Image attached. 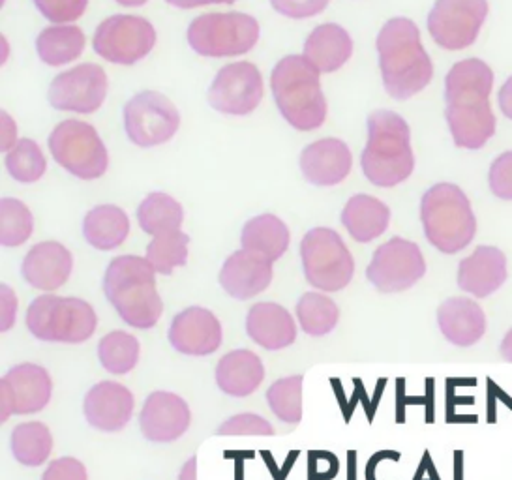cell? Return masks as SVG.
I'll return each mask as SVG.
<instances>
[{"instance_id": "6da1fadb", "label": "cell", "mask_w": 512, "mask_h": 480, "mask_svg": "<svg viewBox=\"0 0 512 480\" xmlns=\"http://www.w3.org/2000/svg\"><path fill=\"white\" fill-rule=\"evenodd\" d=\"M383 85L394 100H409L426 89L434 64L421 40L419 27L407 17L389 19L377 36Z\"/></svg>"}, {"instance_id": "7a4b0ae2", "label": "cell", "mask_w": 512, "mask_h": 480, "mask_svg": "<svg viewBox=\"0 0 512 480\" xmlns=\"http://www.w3.org/2000/svg\"><path fill=\"white\" fill-rule=\"evenodd\" d=\"M104 293L122 321L134 329H152L164 312L156 289V270L137 255H121L109 263Z\"/></svg>"}, {"instance_id": "3957f363", "label": "cell", "mask_w": 512, "mask_h": 480, "mask_svg": "<svg viewBox=\"0 0 512 480\" xmlns=\"http://www.w3.org/2000/svg\"><path fill=\"white\" fill-rule=\"evenodd\" d=\"M361 165L366 179L379 188H394L411 177L415 169L411 132L398 113L376 111L368 117Z\"/></svg>"}, {"instance_id": "277c9868", "label": "cell", "mask_w": 512, "mask_h": 480, "mask_svg": "<svg viewBox=\"0 0 512 480\" xmlns=\"http://www.w3.org/2000/svg\"><path fill=\"white\" fill-rule=\"evenodd\" d=\"M272 94L282 117L297 130H316L327 117L319 72L302 55L280 60L271 77Z\"/></svg>"}, {"instance_id": "5b68a950", "label": "cell", "mask_w": 512, "mask_h": 480, "mask_svg": "<svg viewBox=\"0 0 512 480\" xmlns=\"http://www.w3.org/2000/svg\"><path fill=\"white\" fill-rule=\"evenodd\" d=\"M421 222L428 242L441 254L454 255L477 235V218L464 190L451 182L434 184L422 195Z\"/></svg>"}, {"instance_id": "8992f818", "label": "cell", "mask_w": 512, "mask_h": 480, "mask_svg": "<svg viewBox=\"0 0 512 480\" xmlns=\"http://www.w3.org/2000/svg\"><path fill=\"white\" fill-rule=\"evenodd\" d=\"M32 336L53 344H83L98 327V317L89 302L76 297L42 295L27 310Z\"/></svg>"}, {"instance_id": "52a82bcc", "label": "cell", "mask_w": 512, "mask_h": 480, "mask_svg": "<svg viewBox=\"0 0 512 480\" xmlns=\"http://www.w3.org/2000/svg\"><path fill=\"white\" fill-rule=\"evenodd\" d=\"M301 257L306 280L319 291H342L353 280V255L332 229L316 227L308 231L301 242Z\"/></svg>"}, {"instance_id": "ba28073f", "label": "cell", "mask_w": 512, "mask_h": 480, "mask_svg": "<svg viewBox=\"0 0 512 480\" xmlns=\"http://www.w3.org/2000/svg\"><path fill=\"white\" fill-rule=\"evenodd\" d=\"M257 40L259 23L239 12L201 15L188 29V42L203 57H237L248 53Z\"/></svg>"}, {"instance_id": "9c48e42d", "label": "cell", "mask_w": 512, "mask_h": 480, "mask_svg": "<svg viewBox=\"0 0 512 480\" xmlns=\"http://www.w3.org/2000/svg\"><path fill=\"white\" fill-rule=\"evenodd\" d=\"M49 149L57 164L79 179H98L107 171V149L98 132L87 122H61L49 137Z\"/></svg>"}, {"instance_id": "30bf717a", "label": "cell", "mask_w": 512, "mask_h": 480, "mask_svg": "<svg viewBox=\"0 0 512 480\" xmlns=\"http://www.w3.org/2000/svg\"><path fill=\"white\" fill-rule=\"evenodd\" d=\"M488 10V0H436L428 14V32L439 47L462 51L477 42Z\"/></svg>"}, {"instance_id": "8fae6325", "label": "cell", "mask_w": 512, "mask_h": 480, "mask_svg": "<svg viewBox=\"0 0 512 480\" xmlns=\"http://www.w3.org/2000/svg\"><path fill=\"white\" fill-rule=\"evenodd\" d=\"M426 274L421 248L411 240L394 237L381 244L366 269V278L381 293H402Z\"/></svg>"}, {"instance_id": "7c38bea8", "label": "cell", "mask_w": 512, "mask_h": 480, "mask_svg": "<svg viewBox=\"0 0 512 480\" xmlns=\"http://www.w3.org/2000/svg\"><path fill=\"white\" fill-rule=\"evenodd\" d=\"M181 115L164 94L145 90L124 107V128L137 147H156L177 134Z\"/></svg>"}, {"instance_id": "4fadbf2b", "label": "cell", "mask_w": 512, "mask_h": 480, "mask_svg": "<svg viewBox=\"0 0 512 480\" xmlns=\"http://www.w3.org/2000/svg\"><path fill=\"white\" fill-rule=\"evenodd\" d=\"M156 44V30L143 17L113 15L100 23L94 34V51L113 64H136Z\"/></svg>"}, {"instance_id": "5bb4252c", "label": "cell", "mask_w": 512, "mask_h": 480, "mask_svg": "<svg viewBox=\"0 0 512 480\" xmlns=\"http://www.w3.org/2000/svg\"><path fill=\"white\" fill-rule=\"evenodd\" d=\"M53 381L46 368L25 362L14 366L0 381V420L12 415H32L51 402Z\"/></svg>"}, {"instance_id": "9a60e30c", "label": "cell", "mask_w": 512, "mask_h": 480, "mask_svg": "<svg viewBox=\"0 0 512 480\" xmlns=\"http://www.w3.org/2000/svg\"><path fill=\"white\" fill-rule=\"evenodd\" d=\"M263 98V79L252 62L224 66L212 81L209 104L224 115H248Z\"/></svg>"}, {"instance_id": "2e32d148", "label": "cell", "mask_w": 512, "mask_h": 480, "mask_svg": "<svg viewBox=\"0 0 512 480\" xmlns=\"http://www.w3.org/2000/svg\"><path fill=\"white\" fill-rule=\"evenodd\" d=\"M106 94V72L96 64H79L53 79L49 104L61 111L89 115L104 104Z\"/></svg>"}, {"instance_id": "e0dca14e", "label": "cell", "mask_w": 512, "mask_h": 480, "mask_svg": "<svg viewBox=\"0 0 512 480\" xmlns=\"http://www.w3.org/2000/svg\"><path fill=\"white\" fill-rule=\"evenodd\" d=\"M445 119L458 149H482L496 134L497 120L490 100L479 94L447 100Z\"/></svg>"}, {"instance_id": "ac0fdd59", "label": "cell", "mask_w": 512, "mask_h": 480, "mask_svg": "<svg viewBox=\"0 0 512 480\" xmlns=\"http://www.w3.org/2000/svg\"><path fill=\"white\" fill-rule=\"evenodd\" d=\"M192 413L179 394L156 390L147 398L139 415L143 435L152 443H171L188 432Z\"/></svg>"}, {"instance_id": "d6986e66", "label": "cell", "mask_w": 512, "mask_h": 480, "mask_svg": "<svg viewBox=\"0 0 512 480\" xmlns=\"http://www.w3.org/2000/svg\"><path fill=\"white\" fill-rule=\"evenodd\" d=\"M169 342L188 357H207L222 345V325L211 310L192 306L175 315L169 327Z\"/></svg>"}, {"instance_id": "ffe728a7", "label": "cell", "mask_w": 512, "mask_h": 480, "mask_svg": "<svg viewBox=\"0 0 512 480\" xmlns=\"http://www.w3.org/2000/svg\"><path fill=\"white\" fill-rule=\"evenodd\" d=\"M509 278L507 255L496 246L482 244L458 265V287L475 299H486L499 291Z\"/></svg>"}, {"instance_id": "44dd1931", "label": "cell", "mask_w": 512, "mask_h": 480, "mask_svg": "<svg viewBox=\"0 0 512 480\" xmlns=\"http://www.w3.org/2000/svg\"><path fill=\"white\" fill-rule=\"evenodd\" d=\"M83 411L92 428L102 432H121L132 419L134 394L117 381H102L87 392Z\"/></svg>"}, {"instance_id": "7402d4cb", "label": "cell", "mask_w": 512, "mask_h": 480, "mask_svg": "<svg viewBox=\"0 0 512 480\" xmlns=\"http://www.w3.org/2000/svg\"><path fill=\"white\" fill-rule=\"evenodd\" d=\"M272 282V261L250 250H239L227 257L220 270V284L229 297L254 299Z\"/></svg>"}, {"instance_id": "603a6c76", "label": "cell", "mask_w": 512, "mask_h": 480, "mask_svg": "<svg viewBox=\"0 0 512 480\" xmlns=\"http://www.w3.org/2000/svg\"><path fill=\"white\" fill-rule=\"evenodd\" d=\"M351 165L349 147L340 139H321L302 150V175L316 186L340 184L349 175Z\"/></svg>"}, {"instance_id": "cb8c5ba5", "label": "cell", "mask_w": 512, "mask_h": 480, "mask_svg": "<svg viewBox=\"0 0 512 480\" xmlns=\"http://www.w3.org/2000/svg\"><path fill=\"white\" fill-rule=\"evenodd\" d=\"M437 325L447 342L456 347H471L486 334V315L479 302L452 297L437 308Z\"/></svg>"}, {"instance_id": "d4e9b609", "label": "cell", "mask_w": 512, "mask_h": 480, "mask_svg": "<svg viewBox=\"0 0 512 480\" xmlns=\"http://www.w3.org/2000/svg\"><path fill=\"white\" fill-rule=\"evenodd\" d=\"M74 267L72 254L59 242H40L23 261L25 280L40 291H57L68 282Z\"/></svg>"}, {"instance_id": "484cf974", "label": "cell", "mask_w": 512, "mask_h": 480, "mask_svg": "<svg viewBox=\"0 0 512 480\" xmlns=\"http://www.w3.org/2000/svg\"><path fill=\"white\" fill-rule=\"evenodd\" d=\"M246 332L257 345L280 351L297 340L295 319L284 306L274 302H259L250 308L246 317Z\"/></svg>"}, {"instance_id": "4316f807", "label": "cell", "mask_w": 512, "mask_h": 480, "mask_svg": "<svg viewBox=\"0 0 512 480\" xmlns=\"http://www.w3.org/2000/svg\"><path fill=\"white\" fill-rule=\"evenodd\" d=\"M265 379V366L254 351L235 349L216 366V383L227 396L244 398L254 394Z\"/></svg>"}, {"instance_id": "83f0119b", "label": "cell", "mask_w": 512, "mask_h": 480, "mask_svg": "<svg viewBox=\"0 0 512 480\" xmlns=\"http://www.w3.org/2000/svg\"><path fill=\"white\" fill-rule=\"evenodd\" d=\"M353 53V40L346 29L334 23L319 25L304 44V59L319 74H331L340 70Z\"/></svg>"}, {"instance_id": "f1b7e54d", "label": "cell", "mask_w": 512, "mask_h": 480, "mask_svg": "<svg viewBox=\"0 0 512 480\" xmlns=\"http://www.w3.org/2000/svg\"><path fill=\"white\" fill-rule=\"evenodd\" d=\"M342 224L357 242H372L391 224V209L372 195H353L342 210Z\"/></svg>"}, {"instance_id": "f546056e", "label": "cell", "mask_w": 512, "mask_h": 480, "mask_svg": "<svg viewBox=\"0 0 512 480\" xmlns=\"http://www.w3.org/2000/svg\"><path fill=\"white\" fill-rule=\"evenodd\" d=\"M241 244L244 250L263 255L265 259L274 263L276 259L286 254L289 246V229L280 218L272 214H263L252 218L244 225Z\"/></svg>"}, {"instance_id": "4dcf8cb0", "label": "cell", "mask_w": 512, "mask_h": 480, "mask_svg": "<svg viewBox=\"0 0 512 480\" xmlns=\"http://www.w3.org/2000/svg\"><path fill=\"white\" fill-rule=\"evenodd\" d=\"M83 233L96 250H115L130 233V222L124 210L115 205H100L87 214Z\"/></svg>"}, {"instance_id": "1f68e13d", "label": "cell", "mask_w": 512, "mask_h": 480, "mask_svg": "<svg viewBox=\"0 0 512 480\" xmlns=\"http://www.w3.org/2000/svg\"><path fill=\"white\" fill-rule=\"evenodd\" d=\"M494 89V72L481 59H464L456 62L445 77V102L458 96L479 94L490 98Z\"/></svg>"}, {"instance_id": "d6a6232c", "label": "cell", "mask_w": 512, "mask_h": 480, "mask_svg": "<svg viewBox=\"0 0 512 480\" xmlns=\"http://www.w3.org/2000/svg\"><path fill=\"white\" fill-rule=\"evenodd\" d=\"M38 55L49 66H64L76 60L85 47V34L74 25H53L38 36Z\"/></svg>"}, {"instance_id": "836d02e7", "label": "cell", "mask_w": 512, "mask_h": 480, "mask_svg": "<svg viewBox=\"0 0 512 480\" xmlns=\"http://www.w3.org/2000/svg\"><path fill=\"white\" fill-rule=\"evenodd\" d=\"M182 220L184 212L181 203L167 194H151L137 209V222L151 237L179 231Z\"/></svg>"}, {"instance_id": "e575fe53", "label": "cell", "mask_w": 512, "mask_h": 480, "mask_svg": "<svg viewBox=\"0 0 512 480\" xmlns=\"http://www.w3.org/2000/svg\"><path fill=\"white\" fill-rule=\"evenodd\" d=\"M12 452L21 465L38 467L46 464L53 452V435L44 422H23L14 428Z\"/></svg>"}, {"instance_id": "d590c367", "label": "cell", "mask_w": 512, "mask_h": 480, "mask_svg": "<svg viewBox=\"0 0 512 480\" xmlns=\"http://www.w3.org/2000/svg\"><path fill=\"white\" fill-rule=\"evenodd\" d=\"M141 345L134 334L113 330L98 344V359L109 374H130L139 362Z\"/></svg>"}, {"instance_id": "8d00e7d4", "label": "cell", "mask_w": 512, "mask_h": 480, "mask_svg": "<svg viewBox=\"0 0 512 480\" xmlns=\"http://www.w3.org/2000/svg\"><path fill=\"white\" fill-rule=\"evenodd\" d=\"M301 329L310 336H325L334 330L340 319V310L334 300L321 293H304L297 304Z\"/></svg>"}, {"instance_id": "74e56055", "label": "cell", "mask_w": 512, "mask_h": 480, "mask_svg": "<svg viewBox=\"0 0 512 480\" xmlns=\"http://www.w3.org/2000/svg\"><path fill=\"white\" fill-rule=\"evenodd\" d=\"M188 235L179 231H169L164 235L152 237L147 246L145 259L151 263L152 269L158 274H171L177 267L186 265L188 261Z\"/></svg>"}, {"instance_id": "f35d334b", "label": "cell", "mask_w": 512, "mask_h": 480, "mask_svg": "<svg viewBox=\"0 0 512 480\" xmlns=\"http://www.w3.org/2000/svg\"><path fill=\"white\" fill-rule=\"evenodd\" d=\"M302 375H289L274 381L267 390V402L271 411L287 424H299L302 420Z\"/></svg>"}, {"instance_id": "ab89813d", "label": "cell", "mask_w": 512, "mask_h": 480, "mask_svg": "<svg viewBox=\"0 0 512 480\" xmlns=\"http://www.w3.org/2000/svg\"><path fill=\"white\" fill-rule=\"evenodd\" d=\"M34 218L25 203L17 199H2L0 203V242L6 248L25 244L32 235Z\"/></svg>"}, {"instance_id": "60d3db41", "label": "cell", "mask_w": 512, "mask_h": 480, "mask_svg": "<svg viewBox=\"0 0 512 480\" xmlns=\"http://www.w3.org/2000/svg\"><path fill=\"white\" fill-rule=\"evenodd\" d=\"M8 173L19 182H36L46 173V158L31 139H19L6 156Z\"/></svg>"}, {"instance_id": "b9f144b4", "label": "cell", "mask_w": 512, "mask_h": 480, "mask_svg": "<svg viewBox=\"0 0 512 480\" xmlns=\"http://www.w3.org/2000/svg\"><path fill=\"white\" fill-rule=\"evenodd\" d=\"M218 435H222V437H242V435L271 437L274 435V428L269 420H265L259 415L241 413V415L224 420L218 428Z\"/></svg>"}, {"instance_id": "7bdbcfd3", "label": "cell", "mask_w": 512, "mask_h": 480, "mask_svg": "<svg viewBox=\"0 0 512 480\" xmlns=\"http://www.w3.org/2000/svg\"><path fill=\"white\" fill-rule=\"evenodd\" d=\"M34 4L51 23L64 25L79 19L89 0H34Z\"/></svg>"}, {"instance_id": "ee69618b", "label": "cell", "mask_w": 512, "mask_h": 480, "mask_svg": "<svg viewBox=\"0 0 512 480\" xmlns=\"http://www.w3.org/2000/svg\"><path fill=\"white\" fill-rule=\"evenodd\" d=\"M488 184L490 192L496 195L497 199L512 201V150L499 154L492 162Z\"/></svg>"}, {"instance_id": "f6af8a7d", "label": "cell", "mask_w": 512, "mask_h": 480, "mask_svg": "<svg viewBox=\"0 0 512 480\" xmlns=\"http://www.w3.org/2000/svg\"><path fill=\"white\" fill-rule=\"evenodd\" d=\"M329 2L331 0H271L272 8L278 14L291 19H304L321 14L329 6Z\"/></svg>"}, {"instance_id": "bcb514c9", "label": "cell", "mask_w": 512, "mask_h": 480, "mask_svg": "<svg viewBox=\"0 0 512 480\" xmlns=\"http://www.w3.org/2000/svg\"><path fill=\"white\" fill-rule=\"evenodd\" d=\"M42 480H89V475L76 458H59L47 465Z\"/></svg>"}, {"instance_id": "7dc6e473", "label": "cell", "mask_w": 512, "mask_h": 480, "mask_svg": "<svg viewBox=\"0 0 512 480\" xmlns=\"http://www.w3.org/2000/svg\"><path fill=\"white\" fill-rule=\"evenodd\" d=\"M0 299H2V319H0V330L8 332L14 327L17 315L16 293L10 285L2 284L0 287Z\"/></svg>"}, {"instance_id": "c3c4849f", "label": "cell", "mask_w": 512, "mask_h": 480, "mask_svg": "<svg viewBox=\"0 0 512 480\" xmlns=\"http://www.w3.org/2000/svg\"><path fill=\"white\" fill-rule=\"evenodd\" d=\"M0 122H2V152H10L17 145V128L14 119L2 111L0 115Z\"/></svg>"}, {"instance_id": "681fc988", "label": "cell", "mask_w": 512, "mask_h": 480, "mask_svg": "<svg viewBox=\"0 0 512 480\" xmlns=\"http://www.w3.org/2000/svg\"><path fill=\"white\" fill-rule=\"evenodd\" d=\"M497 102H499L501 113H503L507 119L512 120V75L503 83V87L499 89Z\"/></svg>"}, {"instance_id": "f907efd6", "label": "cell", "mask_w": 512, "mask_h": 480, "mask_svg": "<svg viewBox=\"0 0 512 480\" xmlns=\"http://www.w3.org/2000/svg\"><path fill=\"white\" fill-rule=\"evenodd\" d=\"M167 2L177 6V8L192 10V8H197V6H207V4H233L235 0H167Z\"/></svg>"}, {"instance_id": "816d5d0a", "label": "cell", "mask_w": 512, "mask_h": 480, "mask_svg": "<svg viewBox=\"0 0 512 480\" xmlns=\"http://www.w3.org/2000/svg\"><path fill=\"white\" fill-rule=\"evenodd\" d=\"M179 480H197V458L192 456L186 464L182 465Z\"/></svg>"}, {"instance_id": "f5cc1de1", "label": "cell", "mask_w": 512, "mask_h": 480, "mask_svg": "<svg viewBox=\"0 0 512 480\" xmlns=\"http://www.w3.org/2000/svg\"><path fill=\"white\" fill-rule=\"evenodd\" d=\"M499 351H501L503 359L507 360V362H512V329L503 336V342H501Z\"/></svg>"}, {"instance_id": "db71d44e", "label": "cell", "mask_w": 512, "mask_h": 480, "mask_svg": "<svg viewBox=\"0 0 512 480\" xmlns=\"http://www.w3.org/2000/svg\"><path fill=\"white\" fill-rule=\"evenodd\" d=\"M454 480H464V452H454Z\"/></svg>"}, {"instance_id": "11a10c76", "label": "cell", "mask_w": 512, "mask_h": 480, "mask_svg": "<svg viewBox=\"0 0 512 480\" xmlns=\"http://www.w3.org/2000/svg\"><path fill=\"white\" fill-rule=\"evenodd\" d=\"M119 4L122 6H130V8H134V6H141V4H145L147 0H117Z\"/></svg>"}]
</instances>
